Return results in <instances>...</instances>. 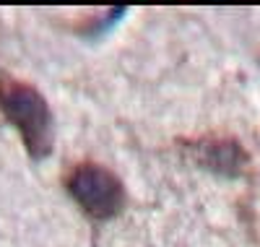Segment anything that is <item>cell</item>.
Wrapping results in <instances>:
<instances>
[{"mask_svg":"<svg viewBox=\"0 0 260 247\" xmlns=\"http://www.w3.org/2000/svg\"><path fill=\"white\" fill-rule=\"evenodd\" d=\"M192 148H195V159L203 167L219 172V174H226V177H234L247 162V153L234 138H203Z\"/></svg>","mask_w":260,"mask_h":247,"instance_id":"cell-3","label":"cell"},{"mask_svg":"<svg viewBox=\"0 0 260 247\" xmlns=\"http://www.w3.org/2000/svg\"><path fill=\"white\" fill-rule=\"evenodd\" d=\"M0 112L21 133L31 159H45L52 151V109L39 88L18 78H0Z\"/></svg>","mask_w":260,"mask_h":247,"instance_id":"cell-1","label":"cell"},{"mask_svg":"<svg viewBox=\"0 0 260 247\" xmlns=\"http://www.w3.org/2000/svg\"><path fill=\"white\" fill-rule=\"evenodd\" d=\"M65 185H68V193L73 195L76 203L99 221L117 216L125 206V188L120 177L102 164L94 162L76 164L68 179H65Z\"/></svg>","mask_w":260,"mask_h":247,"instance_id":"cell-2","label":"cell"}]
</instances>
